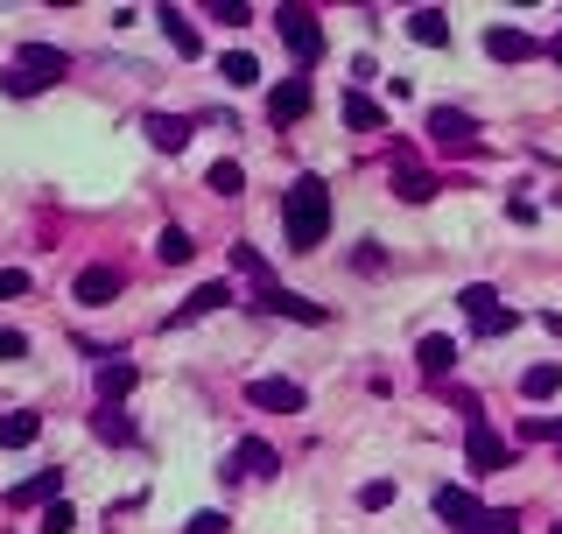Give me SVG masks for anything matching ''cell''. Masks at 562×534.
<instances>
[{"label": "cell", "instance_id": "cell-33", "mask_svg": "<svg viewBox=\"0 0 562 534\" xmlns=\"http://www.w3.org/2000/svg\"><path fill=\"white\" fill-rule=\"evenodd\" d=\"M232 260H240L254 281H268V260H260V246H232Z\"/></svg>", "mask_w": 562, "mask_h": 534}, {"label": "cell", "instance_id": "cell-31", "mask_svg": "<svg viewBox=\"0 0 562 534\" xmlns=\"http://www.w3.org/2000/svg\"><path fill=\"white\" fill-rule=\"evenodd\" d=\"M387 499H394V479H366L359 485V507H387Z\"/></svg>", "mask_w": 562, "mask_h": 534}, {"label": "cell", "instance_id": "cell-8", "mask_svg": "<svg viewBox=\"0 0 562 534\" xmlns=\"http://www.w3.org/2000/svg\"><path fill=\"white\" fill-rule=\"evenodd\" d=\"M14 71H28L36 85H56L71 71V56L56 50V42H22V50H14Z\"/></svg>", "mask_w": 562, "mask_h": 534}, {"label": "cell", "instance_id": "cell-37", "mask_svg": "<svg viewBox=\"0 0 562 534\" xmlns=\"http://www.w3.org/2000/svg\"><path fill=\"white\" fill-rule=\"evenodd\" d=\"M555 64H562V36H555Z\"/></svg>", "mask_w": 562, "mask_h": 534}, {"label": "cell", "instance_id": "cell-7", "mask_svg": "<svg viewBox=\"0 0 562 534\" xmlns=\"http://www.w3.org/2000/svg\"><path fill=\"white\" fill-rule=\"evenodd\" d=\"M436 176H429L422 169V162L416 155H408V148H394V198H401V204H429V198H436Z\"/></svg>", "mask_w": 562, "mask_h": 534}, {"label": "cell", "instance_id": "cell-3", "mask_svg": "<svg viewBox=\"0 0 562 534\" xmlns=\"http://www.w3.org/2000/svg\"><path fill=\"white\" fill-rule=\"evenodd\" d=\"M457 303H464V317H471V331H478V338H507L513 323H521L507 303H499V289H485V281H471Z\"/></svg>", "mask_w": 562, "mask_h": 534}, {"label": "cell", "instance_id": "cell-35", "mask_svg": "<svg viewBox=\"0 0 562 534\" xmlns=\"http://www.w3.org/2000/svg\"><path fill=\"white\" fill-rule=\"evenodd\" d=\"M0 359H28V338L22 331H0Z\"/></svg>", "mask_w": 562, "mask_h": 534}, {"label": "cell", "instance_id": "cell-12", "mask_svg": "<svg viewBox=\"0 0 562 534\" xmlns=\"http://www.w3.org/2000/svg\"><path fill=\"white\" fill-rule=\"evenodd\" d=\"M246 400H254V408H274V415H295L309 394L295 387V380H254V387H246Z\"/></svg>", "mask_w": 562, "mask_h": 534}, {"label": "cell", "instance_id": "cell-20", "mask_svg": "<svg viewBox=\"0 0 562 534\" xmlns=\"http://www.w3.org/2000/svg\"><path fill=\"white\" fill-rule=\"evenodd\" d=\"M416 359H422V373H429V380H443V373L457 366V345H450V338H422Z\"/></svg>", "mask_w": 562, "mask_h": 534}, {"label": "cell", "instance_id": "cell-25", "mask_svg": "<svg viewBox=\"0 0 562 534\" xmlns=\"http://www.w3.org/2000/svg\"><path fill=\"white\" fill-rule=\"evenodd\" d=\"M562 387V366H527V373H521V394L527 400H549Z\"/></svg>", "mask_w": 562, "mask_h": 534}, {"label": "cell", "instance_id": "cell-10", "mask_svg": "<svg viewBox=\"0 0 562 534\" xmlns=\"http://www.w3.org/2000/svg\"><path fill=\"white\" fill-rule=\"evenodd\" d=\"M541 42L527 36V28H485V56H499V64H527Z\"/></svg>", "mask_w": 562, "mask_h": 534}, {"label": "cell", "instance_id": "cell-9", "mask_svg": "<svg viewBox=\"0 0 562 534\" xmlns=\"http://www.w3.org/2000/svg\"><path fill=\"white\" fill-rule=\"evenodd\" d=\"M429 134H436V148H478V120L457 106H429Z\"/></svg>", "mask_w": 562, "mask_h": 534}, {"label": "cell", "instance_id": "cell-36", "mask_svg": "<svg viewBox=\"0 0 562 534\" xmlns=\"http://www.w3.org/2000/svg\"><path fill=\"white\" fill-rule=\"evenodd\" d=\"M0 295H28V275H22V267H0Z\"/></svg>", "mask_w": 562, "mask_h": 534}, {"label": "cell", "instance_id": "cell-5", "mask_svg": "<svg viewBox=\"0 0 562 534\" xmlns=\"http://www.w3.org/2000/svg\"><path fill=\"white\" fill-rule=\"evenodd\" d=\"M254 309H268V317H295V323H331V309H323V303L281 289V281H260V289H254Z\"/></svg>", "mask_w": 562, "mask_h": 534}, {"label": "cell", "instance_id": "cell-30", "mask_svg": "<svg viewBox=\"0 0 562 534\" xmlns=\"http://www.w3.org/2000/svg\"><path fill=\"white\" fill-rule=\"evenodd\" d=\"M0 92H8V99H36V92H42V85H36V78H28V71H8V78H0Z\"/></svg>", "mask_w": 562, "mask_h": 534}, {"label": "cell", "instance_id": "cell-34", "mask_svg": "<svg viewBox=\"0 0 562 534\" xmlns=\"http://www.w3.org/2000/svg\"><path fill=\"white\" fill-rule=\"evenodd\" d=\"M218 22L240 28V22H254V8H246V0H218Z\"/></svg>", "mask_w": 562, "mask_h": 534}, {"label": "cell", "instance_id": "cell-29", "mask_svg": "<svg viewBox=\"0 0 562 534\" xmlns=\"http://www.w3.org/2000/svg\"><path fill=\"white\" fill-rule=\"evenodd\" d=\"M127 387H135V366H106V373H99V394H106V408H113Z\"/></svg>", "mask_w": 562, "mask_h": 534}, {"label": "cell", "instance_id": "cell-13", "mask_svg": "<svg viewBox=\"0 0 562 534\" xmlns=\"http://www.w3.org/2000/svg\"><path fill=\"white\" fill-rule=\"evenodd\" d=\"M232 471L240 479H274L281 471V457H274V443H260V436H246L240 450H232Z\"/></svg>", "mask_w": 562, "mask_h": 534}, {"label": "cell", "instance_id": "cell-22", "mask_svg": "<svg viewBox=\"0 0 562 534\" xmlns=\"http://www.w3.org/2000/svg\"><path fill=\"white\" fill-rule=\"evenodd\" d=\"M155 22L169 28V50H176V56H197V28H190V22H183V14H176V8H162Z\"/></svg>", "mask_w": 562, "mask_h": 534}, {"label": "cell", "instance_id": "cell-2", "mask_svg": "<svg viewBox=\"0 0 562 534\" xmlns=\"http://www.w3.org/2000/svg\"><path fill=\"white\" fill-rule=\"evenodd\" d=\"M436 513H443V521H450L457 534H521L513 507H507V513H499V507H478L464 485H443V493H436Z\"/></svg>", "mask_w": 562, "mask_h": 534}, {"label": "cell", "instance_id": "cell-26", "mask_svg": "<svg viewBox=\"0 0 562 534\" xmlns=\"http://www.w3.org/2000/svg\"><path fill=\"white\" fill-rule=\"evenodd\" d=\"M218 78H226V85H260V64H254L246 50H232L226 64H218Z\"/></svg>", "mask_w": 562, "mask_h": 534}, {"label": "cell", "instance_id": "cell-14", "mask_svg": "<svg viewBox=\"0 0 562 534\" xmlns=\"http://www.w3.org/2000/svg\"><path fill=\"white\" fill-rule=\"evenodd\" d=\"M303 113H309V85H303V78L274 85V99H268V120H274V127H289V120H303Z\"/></svg>", "mask_w": 562, "mask_h": 534}, {"label": "cell", "instance_id": "cell-24", "mask_svg": "<svg viewBox=\"0 0 562 534\" xmlns=\"http://www.w3.org/2000/svg\"><path fill=\"white\" fill-rule=\"evenodd\" d=\"M345 127L373 134V127H387V113H380V106H373V99H366V92H352V99H345Z\"/></svg>", "mask_w": 562, "mask_h": 534}, {"label": "cell", "instance_id": "cell-38", "mask_svg": "<svg viewBox=\"0 0 562 534\" xmlns=\"http://www.w3.org/2000/svg\"><path fill=\"white\" fill-rule=\"evenodd\" d=\"M555 534H562V521H555Z\"/></svg>", "mask_w": 562, "mask_h": 534}, {"label": "cell", "instance_id": "cell-23", "mask_svg": "<svg viewBox=\"0 0 562 534\" xmlns=\"http://www.w3.org/2000/svg\"><path fill=\"white\" fill-rule=\"evenodd\" d=\"M92 436H99V443H135V422H127L120 408H99V415H92Z\"/></svg>", "mask_w": 562, "mask_h": 534}, {"label": "cell", "instance_id": "cell-19", "mask_svg": "<svg viewBox=\"0 0 562 534\" xmlns=\"http://www.w3.org/2000/svg\"><path fill=\"white\" fill-rule=\"evenodd\" d=\"M148 141L176 155V148H190V120H183V113H148Z\"/></svg>", "mask_w": 562, "mask_h": 534}, {"label": "cell", "instance_id": "cell-32", "mask_svg": "<svg viewBox=\"0 0 562 534\" xmlns=\"http://www.w3.org/2000/svg\"><path fill=\"white\" fill-rule=\"evenodd\" d=\"M232 521H226V513H190V521H183V534H226Z\"/></svg>", "mask_w": 562, "mask_h": 534}, {"label": "cell", "instance_id": "cell-1", "mask_svg": "<svg viewBox=\"0 0 562 534\" xmlns=\"http://www.w3.org/2000/svg\"><path fill=\"white\" fill-rule=\"evenodd\" d=\"M323 232H331V190H323V176H295L281 190V240H289V254H317Z\"/></svg>", "mask_w": 562, "mask_h": 534}, {"label": "cell", "instance_id": "cell-28", "mask_svg": "<svg viewBox=\"0 0 562 534\" xmlns=\"http://www.w3.org/2000/svg\"><path fill=\"white\" fill-rule=\"evenodd\" d=\"M78 527V507H71V499H56V507H42V527L36 534H71Z\"/></svg>", "mask_w": 562, "mask_h": 534}, {"label": "cell", "instance_id": "cell-6", "mask_svg": "<svg viewBox=\"0 0 562 534\" xmlns=\"http://www.w3.org/2000/svg\"><path fill=\"white\" fill-rule=\"evenodd\" d=\"M274 28H281V42L295 50V64H317V56H323V28H317V14H309V8H281Z\"/></svg>", "mask_w": 562, "mask_h": 534}, {"label": "cell", "instance_id": "cell-27", "mask_svg": "<svg viewBox=\"0 0 562 534\" xmlns=\"http://www.w3.org/2000/svg\"><path fill=\"white\" fill-rule=\"evenodd\" d=\"M212 190H218V198H240V190H246V169H240V162H212Z\"/></svg>", "mask_w": 562, "mask_h": 534}, {"label": "cell", "instance_id": "cell-18", "mask_svg": "<svg viewBox=\"0 0 562 534\" xmlns=\"http://www.w3.org/2000/svg\"><path fill=\"white\" fill-rule=\"evenodd\" d=\"M36 436H42V415H28V408L0 415V450H28Z\"/></svg>", "mask_w": 562, "mask_h": 534}, {"label": "cell", "instance_id": "cell-11", "mask_svg": "<svg viewBox=\"0 0 562 534\" xmlns=\"http://www.w3.org/2000/svg\"><path fill=\"white\" fill-rule=\"evenodd\" d=\"M56 499H64V471H36L8 493V507H56Z\"/></svg>", "mask_w": 562, "mask_h": 534}, {"label": "cell", "instance_id": "cell-4", "mask_svg": "<svg viewBox=\"0 0 562 534\" xmlns=\"http://www.w3.org/2000/svg\"><path fill=\"white\" fill-rule=\"evenodd\" d=\"M464 457H471V471H478V479H493V471H507V465H513L507 436H499V429L485 422V415H478V422L464 429Z\"/></svg>", "mask_w": 562, "mask_h": 534}, {"label": "cell", "instance_id": "cell-15", "mask_svg": "<svg viewBox=\"0 0 562 534\" xmlns=\"http://www.w3.org/2000/svg\"><path fill=\"white\" fill-rule=\"evenodd\" d=\"M226 303H240V295H232V289H226V281H204V289H197V295H190V303H183V309H176V317H169V323H197V317H212V309H226Z\"/></svg>", "mask_w": 562, "mask_h": 534}, {"label": "cell", "instance_id": "cell-16", "mask_svg": "<svg viewBox=\"0 0 562 534\" xmlns=\"http://www.w3.org/2000/svg\"><path fill=\"white\" fill-rule=\"evenodd\" d=\"M408 36H416L422 50H443V42H450V14H443V8H416V14H408Z\"/></svg>", "mask_w": 562, "mask_h": 534}, {"label": "cell", "instance_id": "cell-21", "mask_svg": "<svg viewBox=\"0 0 562 534\" xmlns=\"http://www.w3.org/2000/svg\"><path fill=\"white\" fill-rule=\"evenodd\" d=\"M190 254H197V246H190L183 226H162V232H155V260H162V267H183Z\"/></svg>", "mask_w": 562, "mask_h": 534}, {"label": "cell", "instance_id": "cell-17", "mask_svg": "<svg viewBox=\"0 0 562 534\" xmlns=\"http://www.w3.org/2000/svg\"><path fill=\"white\" fill-rule=\"evenodd\" d=\"M113 295H120V267L99 260V267H85V275H78V303H113Z\"/></svg>", "mask_w": 562, "mask_h": 534}]
</instances>
